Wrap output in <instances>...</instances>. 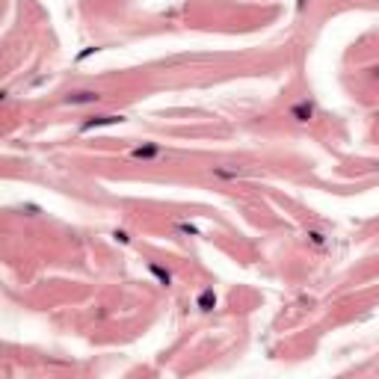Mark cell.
Listing matches in <instances>:
<instances>
[{"instance_id":"obj_1","label":"cell","mask_w":379,"mask_h":379,"mask_svg":"<svg viewBox=\"0 0 379 379\" xmlns=\"http://www.w3.org/2000/svg\"><path fill=\"white\" fill-rule=\"evenodd\" d=\"M104 95L101 92H95V89H80V92H68L62 101L65 104H71V107H77V104H98Z\"/></svg>"},{"instance_id":"obj_2","label":"cell","mask_w":379,"mask_h":379,"mask_svg":"<svg viewBox=\"0 0 379 379\" xmlns=\"http://www.w3.org/2000/svg\"><path fill=\"white\" fill-rule=\"evenodd\" d=\"M125 122V116H116V113H107V116H95V119H86L83 122V130H95V127H107V125H119Z\"/></svg>"},{"instance_id":"obj_3","label":"cell","mask_w":379,"mask_h":379,"mask_svg":"<svg viewBox=\"0 0 379 379\" xmlns=\"http://www.w3.org/2000/svg\"><path fill=\"white\" fill-rule=\"evenodd\" d=\"M160 154H163V148H160L157 142H145V145L130 148V157H133V160H154V157H160Z\"/></svg>"},{"instance_id":"obj_4","label":"cell","mask_w":379,"mask_h":379,"mask_svg":"<svg viewBox=\"0 0 379 379\" xmlns=\"http://www.w3.org/2000/svg\"><path fill=\"white\" fill-rule=\"evenodd\" d=\"M291 119H294V122H311V119H314V104H311V101L294 104V107H291Z\"/></svg>"},{"instance_id":"obj_5","label":"cell","mask_w":379,"mask_h":379,"mask_svg":"<svg viewBox=\"0 0 379 379\" xmlns=\"http://www.w3.org/2000/svg\"><path fill=\"white\" fill-rule=\"evenodd\" d=\"M196 308H199V311H205V314L216 308V294H213V288H205V291L199 294V299H196Z\"/></svg>"},{"instance_id":"obj_6","label":"cell","mask_w":379,"mask_h":379,"mask_svg":"<svg viewBox=\"0 0 379 379\" xmlns=\"http://www.w3.org/2000/svg\"><path fill=\"white\" fill-rule=\"evenodd\" d=\"M148 273H151V276H154L163 288H169V285H172V273H169L166 267H160V264H154V261H151V264H148Z\"/></svg>"},{"instance_id":"obj_7","label":"cell","mask_w":379,"mask_h":379,"mask_svg":"<svg viewBox=\"0 0 379 379\" xmlns=\"http://www.w3.org/2000/svg\"><path fill=\"white\" fill-rule=\"evenodd\" d=\"M213 175H216V178H240V172H237V169H219V166L213 169Z\"/></svg>"},{"instance_id":"obj_8","label":"cell","mask_w":379,"mask_h":379,"mask_svg":"<svg viewBox=\"0 0 379 379\" xmlns=\"http://www.w3.org/2000/svg\"><path fill=\"white\" fill-rule=\"evenodd\" d=\"M308 240H311L314 246H323V243H326V237H323L320 231H308Z\"/></svg>"},{"instance_id":"obj_9","label":"cell","mask_w":379,"mask_h":379,"mask_svg":"<svg viewBox=\"0 0 379 379\" xmlns=\"http://www.w3.org/2000/svg\"><path fill=\"white\" fill-rule=\"evenodd\" d=\"M178 231H184V234H190V237H196V234H199V228H193L190 222H181V225H178Z\"/></svg>"},{"instance_id":"obj_10","label":"cell","mask_w":379,"mask_h":379,"mask_svg":"<svg viewBox=\"0 0 379 379\" xmlns=\"http://www.w3.org/2000/svg\"><path fill=\"white\" fill-rule=\"evenodd\" d=\"M113 237H116L119 243H127V240H130V237H127V231H122V228H116V231H113Z\"/></svg>"},{"instance_id":"obj_11","label":"cell","mask_w":379,"mask_h":379,"mask_svg":"<svg viewBox=\"0 0 379 379\" xmlns=\"http://www.w3.org/2000/svg\"><path fill=\"white\" fill-rule=\"evenodd\" d=\"M374 74H377V77H379V68H374Z\"/></svg>"}]
</instances>
